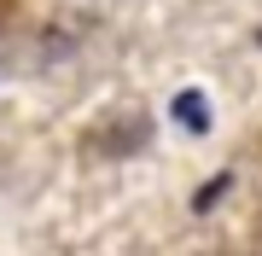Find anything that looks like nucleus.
<instances>
[{
    "label": "nucleus",
    "instance_id": "f257e3e1",
    "mask_svg": "<svg viewBox=\"0 0 262 256\" xmlns=\"http://www.w3.org/2000/svg\"><path fill=\"white\" fill-rule=\"evenodd\" d=\"M175 123L192 128V134H210V99L198 94V87H181L175 94Z\"/></svg>",
    "mask_w": 262,
    "mask_h": 256
},
{
    "label": "nucleus",
    "instance_id": "f03ea898",
    "mask_svg": "<svg viewBox=\"0 0 262 256\" xmlns=\"http://www.w3.org/2000/svg\"><path fill=\"white\" fill-rule=\"evenodd\" d=\"M227 187H233V175H215V180H204V187H198V198H192V210H198V216H204V210H215Z\"/></svg>",
    "mask_w": 262,
    "mask_h": 256
}]
</instances>
